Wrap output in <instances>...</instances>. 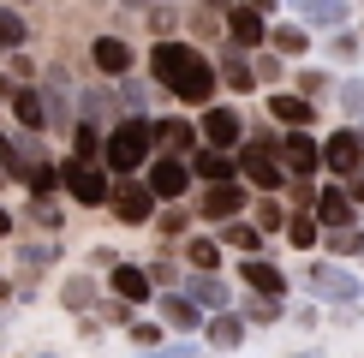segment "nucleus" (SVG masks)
<instances>
[{
    "label": "nucleus",
    "mask_w": 364,
    "mask_h": 358,
    "mask_svg": "<svg viewBox=\"0 0 364 358\" xmlns=\"http://www.w3.org/2000/svg\"><path fill=\"white\" fill-rule=\"evenodd\" d=\"M149 66H156L161 90H173L179 102H197V108H209V96H215V84H221V72L209 66L191 42H173V36H161L156 48H149Z\"/></svg>",
    "instance_id": "nucleus-1"
},
{
    "label": "nucleus",
    "mask_w": 364,
    "mask_h": 358,
    "mask_svg": "<svg viewBox=\"0 0 364 358\" xmlns=\"http://www.w3.org/2000/svg\"><path fill=\"white\" fill-rule=\"evenodd\" d=\"M149 149H156V126H149L144 114H132V119H119L108 131V168L114 173H138L149 161Z\"/></svg>",
    "instance_id": "nucleus-2"
},
{
    "label": "nucleus",
    "mask_w": 364,
    "mask_h": 358,
    "mask_svg": "<svg viewBox=\"0 0 364 358\" xmlns=\"http://www.w3.org/2000/svg\"><path fill=\"white\" fill-rule=\"evenodd\" d=\"M156 185H149V179H144V185H138V179H119V185H114V197H108V209H114V221H126V227H144V221H156Z\"/></svg>",
    "instance_id": "nucleus-3"
},
{
    "label": "nucleus",
    "mask_w": 364,
    "mask_h": 358,
    "mask_svg": "<svg viewBox=\"0 0 364 358\" xmlns=\"http://www.w3.org/2000/svg\"><path fill=\"white\" fill-rule=\"evenodd\" d=\"M60 179H66V191H72V197H78V203H90V209L114 197L108 173H102V168H96V161H90V156H72L66 168H60Z\"/></svg>",
    "instance_id": "nucleus-4"
},
{
    "label": "nucleus",
    "mask_w": 364,
    "mask_h": 358,
    "mask_svg": "<svg viewBox=\"0 0 364 358\" xmlns=\"http://www.w3.org/2000/svg\"><path fill=\"white\" fill-rule=\"evenodd\" d=\"M275 156L287 161V173H316L323 168V143H311L305 126H287V138L275 143Z\"/></svg>",
    "instance_id": "nucleus-5"
},
{
    "label": "nucleus",
    "mask_w": 364,
    "mask_h": 358,
    "mask_svg": "<svg viewBox=\"0 0 364 358\" xmlns=\"http://www.w3.org/2000/svg\"><path fill=\"white\" fill-rule=\"evenodd\" d=\"M323 168L328 173H358L364 168V131H335V138H323Z\"/></svg>",
    "instance_id": "nucleus-6"
},
{
    "label": "nucleus",
    "mask_w": 364,
    "mask_h": 358,
    "mask_svg": "<svg viewBox=\"0 0 364 358\" xmlns=\"http://www.w3.org/2000/svg\"><path fill=\"white\" fill-rule=\"evenodd\" d=\"M239 209H251V203H245V185H239V179H209L203 209H197V215H209V221H233Z\"/></svg>",
    "instance_id": "nucleus-7"
},
{
    "label": "nucleus",
    "mask_w": 364,
    "mask_h": 358,
    "mask_svg": "<svg viewBox=\"0 0 364 358\" xmlns=\"http://www.w3.org/2000/svg\"><path fill=\"white\" fill-rule=\"evenodd\" d=\"M239 173H245L257 191H275V185H281V156H275V143L257 138V143L245 149V161H239Z\"/></svg>",
    "instance_id": "nucleus-8"
},
{
    "label": "nucleus",
    "mask_w": 364,
    "mask_h": 358,
    "mask_svg": "<svg viewBox=\"0 0 364 358\" xmlns=\"http://www.w3.org/2000/svg\"><path fill=\"white\" fill-rule=\"evenodd\" d=\"M191 173H197V168H186V156H161V161H149V185H156V197H186Z\"/></svg>",
    "instance_id": "nucleus-9"
},
{
    "label": "nucleus",
    "mask_w": 364,
    "mask_h": 358,
    "mask_svg": "<svg viewBox=\"0 0 364 358\" xmlns=\"http://www.w3.org/2000/svg\"><path fill=\"white\" fill-rule=\"evenodd\" d=\"M108 287H114V298L149 305V287H156V275H149V268H138V263H114V268H108Z\"/></svg>",
    "instance_id": "nucleus-10"
},
{
    "label": "nucleus",
    "mask_w": 364,
    "mask_h": 358,
    "mask_svg": "<svg viewBox=\"0 0 364 358\" xmlns=\"http://www.w3.org/2000/svg\"><path fill=\"white\" fill-rule=\"evenodd\" d=\"M239 281H245L251 293H269V298H287V275L269 257H239Z\"/></svg>",
    "instance_id": "nucleus-11"
},
{
    "label": "nucleus",
    "mask_w": 364,
    "mask_h": 358,
    "mask_svg": "<svg viewBox=\"0 0 364 358\" xmlns=\"http://www.w3.org/2000/svg\"><path fill=\"white\" fill-rule=\"evenodd\" d=\"M353 215H358V197H353V191H341V185H323V191H316V221H323V227H353Z\"/></svg>",
    "instance_id": "nucleus-12"
},
{
    "label": "nucleus",
    "mask_w": 364,
    "mask_h": 358,
    "mask_svg": "<svg viewBox=\"0 0 364 358\" xmlns=\"http://www.w3.org/2000/svg\"><path fill=\"white\" fill-rule=\"evenodd\" d=\"M90 66H96L102 78H126V72H132V42H119V36H96V48H90Z\"/></svg>",
    "instance_id": "nucleus-13"
},
{
    "label": "nucleus",
    "mask_w": 364,
    "mask_h": 358,
    "mask_svg": "<svg viewBox=\"0 0 364 358\" xmlns=\"http://www.w3.org/2000/svg\"><path fill=\"white\" fill-rule=\"evenodd\" d=\"M311 293H316V298H341V305H353V298H358V281L346 275V268H335V263H316V268H311Z\"/></svg>",
    "instance_id": "nucleus-14"
},
{
    "label": "nucleus",
    "mask_w": 364,
    "mask_h": 358,
    "mask_svg": "<svg viewBox=\"0 0 364 358\" xmlns=\"http://www.w3.org/2000/svg\"><path fill=\"white\" fill-rule=\"evenodd\" d=\"M227 42H239V48H257V42H269V24L257 6H233L227 12Z\"/></svg>",
    "instance_id": "nucleus-15"
},
{
    "label": "nucleus",
    "mask_w": 364,
    "mask_h": 358,
    "mask_svg": "<svg viewBox=\"0 0 364 358\" xmlns=\"http://www.w3.org/2000/svg\"><path fill=\"white\" fill-rule=\"evenodd\" d=\"M239 108H203V143H215V149H233L239 143Z\"/></svg>",
    "instance_id": "nucleus-16"
},
{
    "label": "nucleus",
    "mask_w": 364,
    "mask_h": 358,
    "mask_svg": "<svg viewBox=\"0 0 364 358\" xmlns=\"http://www.w3.org/2000/svg\"><path fill=\"white\" fill-rule=\"evenodd\" d=\"M221 84H233L239 96H245V90L257 84V60H251L245 48H239V42H233V48H227V54H221Z\"/></svg>",
    "instance_id": "nucleus-17"
},
{
    "label": "nucleus",
    "mask_w": 364,
    "mask_h": 358,
    "mask_svg": "<svg viewBox=\"0 0 364 358\" xmlns=\"http://www.w3.org/2000/svg\"><path fill=\"white\" fill-rule=\"evenodd\" d=\"M161 322L168 328H203V305L191 293H168L161 298Z\"/></svg>",
    "instance_id": "nucleus-18"
},
{
    "label": "nucleus",
    "mask_w": 364,
    "mask_h": 358,
    "mask_svg": "<svg viewBox=\"0 0 364 358\" xmlns=\"http://www.w3.org/2000/svg\"><path fill=\"white\" fill-rule=\"evenodd\" d=\"M12 114H18V126L24 131H42V126H48V102H42V90H12Z\"/></svg>",
    "instance_id": "nucleus-19"
},
{
    "label": "nucleus",
    "mask_w": 364,
    "mask_h": 358,
    "mask_svg": "<svg viewBox=\"0 0 364 358\" xmlns=\"http://www.w3.org/2000/svg\"><path fill=\"white\" fill-rule=\"evenodd\" d=\"M221 239L239 251V257H257V245H263V227H257V221H245V215H233V221H221Z\"/></svg>",
    "instance_id": "nucleus-20"
},
{
    "label": "nucleus",
    "mask_w": 364,
    "mask_h": 358,
    "mask_svg": "<svg viewBox=\"0 0 364 358\" xmlns=\"http://www.w3.org/2000/svg\"><path fill=\"white\" fill-rule=\"evenodd\" d=\"M269 114H275L281 126H311V119H316L311 102H305V96H287V90H275V96H269Z\"/></svg>",
    "instance_id": "nucleus-21"
},
{
    "label": "nucleus",
    "mask_w": 364,
    "mask_h": 358,
    "mask_svg": "<svg viewBox=\"0 0 364 358\" xmlns=\"http://www.w3.org/2000/svg\"><path fill=\"white\" fill-rule=\"evenodd\" d=\"M239 340H245V317H233V310H215V317H209V347L233 352Z\"/></svg>",
    "instance_id": "nucleus-22"
},
{
    "label": "nucleus",
    "mask_w": 364,
    "mask_h": 358,
    "mask_svg": "<svg viewBox=\"0 0 364 358\" xmlns=\"http://www.w3.org/2000/svg\"><path fill=\"white\" fill-rule=\"evenodd\" d=\"M191 168L203 173V179H239V161L227 156V149H215V143H209V149H197V161H191Z\"/></svg>",
    "instance_id": "nucleus-23"
},
{
    "label": "nucleus",
    "mask_w": 364,
    "mask_h": 358,
    "mask_svg": "<svg viewBox=\"0 0 364 358\" xmlns=\"http://www.w3.org/2000/svg\"><path fill=\"white\" fill-rule=\"evenodd\" d=\"M156 149H161V156H186V149H191V126H186V119H161V126H156Z\"/></svg>",
    "instance_id": "nucleus-24"
},
{
    "label": "nucleus",
    "mask_w": 364,
    "mask_h": 358,
    "mask_svg": "<svg viewBox=\"0 0 364 358\" xmlns=\"http://www.w3.org/2000/svg\"><path fill=\"white\" fill-rule=\"evenodd\" d=\"M186 293L197 298V305H209V310H221V305H227V287H221L215 275H209V268H197V275L186 281Z\"/></svg>",
    "instance_id": "nucleus-25"
},
{
    "label": "nucleus",
    "mask_w": 364,
    "mask_h": 358,
    "mask_svg": "<svg viewBox=\"0 0 364 358\" xmlns=\"http://www.w3.org/2000/svg\"><path fill=\"white\" fill-rule=\"evenodd\" d=\"M293 12H305V18H316V24H341L346 18V0H287Z\"/></svg>",
    "instance_id": "nucleus-26"
},
{
    "label": "nucleus",
    "mask_w": 364,
    "mask_h": 358,
    "mask_svg": "<svg viewBox=\"0 0 364 358\" xmlns=\"http://www.w3.org/2000/svg\"><path fill=\"white\" fill-rule=\"evenodd\" d=\"M269 42H275V54H287V60H299V54L311 48V36L299 24H275V30H269Z\"/></svg>",
    "instance_id": "nucleus-27"
},
{
    "label": "nucleus",
    "mask_w": 364,
    "mask_h": 358,
    "mask_svg": "<svg viewBox=\"0 0 364 358\" xmlns=\"http://www.w3.org/2000/svg\"><path fill=\"white\" fill-rule=\"evenodd\" d=\"M60 298H66L72 310H90V298H96V275H72L66 287H60Z\"/></svg>",
    "instance_id": "nucleus-28"
},
{
    "label": "nucleus",
    "mask_w": 364,
    "mask_h": 358,
    "mask_svg": "<svg viewBox=\"0 0 364 358\" xmlns=\"http://www.w3.org/2000/svg\"><path fill=\"white\" fill-rule=\"evenodd\" d=\"M78 156H90V161H96V156H108V138H102V126H96V119H78Z\"/></svg>",
    "instance_id": "nucleus-29"
},
{
    "label": "nucleus",
    "mask_w": 364,
    "mask_h": 358,
    "mask_svg": "<svg viewBox=\"0 0 364 358\" xmlns=\"http://www.w3.org/2000/svg\"><path fill=\"white\" fill-rule=\"evenodd\" d=\"M24 36H30L24 18H18L12 6H0V48H24Z\"/></svg>",
    "instance_id": "nucleus-30"
},
{
    "label": "nucleus",
    "mask_w": 364,
    "mask_h": 358,
    "mask_svg": "<svg viewBox=\"0 0 364 358\" xmlns=\"http://www.w3.org/2000/svg\"><path fill=\"white\" fill-rule=\"evenodd\" d=\"M251 209H257L251 221H257V227H263V233H275V227H287V209H281L275 197H263V203H251Z\"/></svg>",
    "instance_id": "nucleus-31"
},
{
    "label": "nucleus",
    "mask_w": 364,
    "mask_h": 358,
    "mask_svg": "<svg viewBox=\"0 0 364 358\" xmlns=\"http://www.w3.org/2000/svg\"><path fill=\"white\" fill-rule=\"evenodd\" d=\"M287 239H293L299 251H311V245H316V221H311V215H287Z\"/></svg>",
    "instance_id": "nucleus-32"
},
{
    "label": "nucleus",
    "mask_w": 364,
    "mask_h": 358,
    "mask_svg": "<svg viewBox=\"0 0 364 358\" xmlns=\"http://www.w3.org/2000/svg\"><path fill=\"white\" fill-rule=\"evenodd\" d=\"M328 251H364V233L358 227H328Z\"/></svg>",
    "instance_id": "nucleus-33"
},
{
    "label": "nucleus",
    "mask_w": 364,
    "mask_h": 358,
    "mask_svg": "<svg viewBox=\"0 0 364 358\" xmlns=\"http://www.w3.org/2000/svg\"><path fill=\"white\" fill-rule=\"evenodd\" d=\"M119 96H126V108H138V114L149 108V90H144L138 78H132V72H126V78H119Z\"/></svg>",
    "instance_id": "nucleus-34"
},
{
    "label": "nucleus",
    "mask_w": 364,
    "mask_h": 358,
    "mask_svg": "<svg viewBox=\"0 0 364 358\" xmlns=\"http://www.w3.org/2000/svg\"><path fill=\"white\" fill-rule=\"evenodd\" d=\"M186 257H191V268H215V263H221V251L209 245V239H191V251H186Z\"/></svg>",
    "instance_id": "nucleus-35"
},
{
    "label": "nucleus",
    "mask_w": 364,
    "mask_h": 358,
    "mask_svg": "<svg viewBox=\"0 0 364 358\" xmlns=\"http://www.w3.org/2000/svg\"><path fill=\"white\" fill-rule=\"evenodd\" d=\"M173 24H179L173 6H149V30H156V36H173Z\"/></svg>",
    "instance_id": "nucleus-36"
},
{
    "label": "nucleus",
    "mask_w": 364,
    "mask_h": 358,
    "mask_svg": "<svg viewBox=\"0 0 364 358\" xmlns=\"http://www.w3.org/2000/svg\"><path fill=\"white\" fill-rule=\"evenodd\" d=\"M281 60H287V54H263V60H257V78H263V84H281V72H287Z\"/></svg>",
    "instance_id": "nucleus-37"
},
{
    "label": "nucleus",
    "mask_w": 364,
    "mask_h": 358,
    "mask_svg": "<svg viewBox=\"0 0 364 358\" xmlns=\"http://www.w3.org/2000/svg\"><path fill=\"white\" fill-rule=\"evenodd\" d=\"M341 108H346V114H364V84H358V78L341 84Z\"/></svg>",
    "instance_id": "nucleus-38"
},
{
    "label": "nucleus",
    "mask_w": 364,
    "mask_h": 358,
    "mask_svg": "<svg viewBox=\"0 0 364 358\" xmlns=\"http://www.w3.org/2000/svg\"><path fill=\"white\" fill-rule=\"evenodd\" d=\"M156 335H161L156 322H132V340H138V347H156Z\"/></svg>",
    "instance_id": "nucleus-39"
},
{
    "label": "nucleus",
    "mask_w": 364,
    "mask_h": 358,
    "mask_svg": "<svg viewBox=\"0 0 364 358\" xmlns=\"http://www.w3.org/2000/svg\"><path fill=\"white\" fill-rule=\"evenodd\" d=\"M346 179H353V185H346V191H353V197L364 203V173H346Z\"/></svg>",
    "instance_id": "nucleus-40"
},
{
    "label": "nucleus",
    "mask_w": 364,
    "mask_h": 358,
    "mask_svg": "<svg viewBox=\"0 0 364 358\" xmlns=\"http://www.w3.org/2000/svg\"><path fill=\"white\" fill-rule=\"evenodd\" d=\"M138 358H191V347H179V352H138Z\"/></svg>",
    "instance_id": "nucleus-41"
},
{
    "label": "nucleus",
    "mask_w": 364,
    "mask_h": 358,
    "mask_svg": "<svg viewBox=\"0 0 364 358\" xmlns=\"http://www.w3.org/2000/svg\"><path fill=\"white\" fill-rule=\"evenodd\" d=\"M6 233H12V221H6V209H0V239H6Z\"/></svg>",
    "instance_id": "nucleus-42"
},
{
    "label": "nucleus",
    "mask_w": 364,
    "mask_h": 358,
    "mask_svg": "<svg viewBox=\"0 0 364 358\" xmlns=\"http://www.w3.org/2000/svg\"><path fill=\"white\" fill-rule=\"evenodd\" d=\"M251 6H257V12H269V6H275V0H251Z\"/></svg>",
    "instance_id": "nucleus-43"
},
{
    "label": "nucleus",
    "mask_w": 364,
    "mask_h": 358,
    "mask_svg": "<svg viewBox=\"0 0 364 358\" xmlns=\"http://www.w3.org/2000/svg\"><path fill=\"white\" fill-rule=\"evenodd\" d=\"M126 6H156V0H126Z\"/></svg>",
    "instance_id": "nucleus-44"
},
{
    "label": "nucleus",
    "mask_w": 364,
    "mask_h": 358,
    "mask_svg": "<svg viewBox=\"0 0 364 358\" xmlns=\"http://www.w3.org/2000/svg\"><path fill=\"white\" fill-rule=\"evenodd\" d=\"M0 179H6V161H0Z\"/></svg>",
    "instance_id": "nucleus-45"
},
{
    "label": "nucleus",
    "mask_w": 364,
    "mask_h": 358,
    "mask_svg": "<svg viewBox=\"0 0 364 358\" xmlns=\"http://www.w3.org/2000/svg\"><path fill=\"white\" fill-rule=\"evenodd\" d=\"M42 358H48V352H42Z\"/></svg>",
    "instance_id": "nucleus-46"
}]
</instances>
